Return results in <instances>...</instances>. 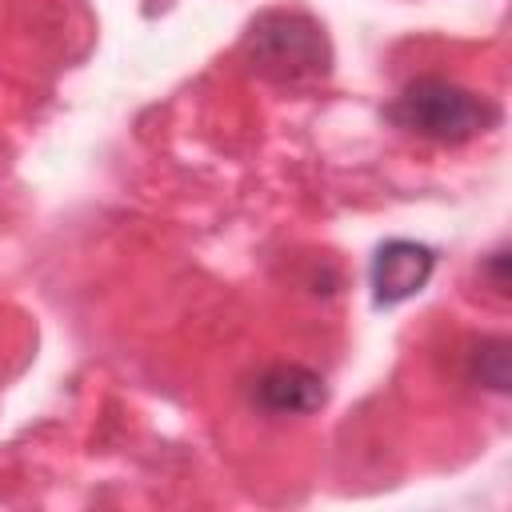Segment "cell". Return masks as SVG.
Segmentation results:
<instances>
[{
    "label": "cell",
    "mask_w": 512,
    "mask_h": 512,
    "mask_svg": "<svg viewBox=\"0 0 512 512\" xmlns=\"http://www.w3.org/2000/svg\"><path fill=\"white\" fill-rule=\"evenodd\" d=\"M388 120L432 144H468L500 124V104L444 76L408 80L388 104Z\"/></svg>",
    "instance_id": "1"
},
{
    "label": "cell",
    "mask_w": 512,
    "mask_h": 512,
    "mask_svg": "<svg viewBox=\"0 0 512 512\" xmlns=\"http://www.w3.org/2000/svg\"><path fill=\"white\" fill-rule=\"evenodd\" d=\"M504 268H508V248H496V252H488V256L480 260V276H484V280H488L496 292H504V288H508Z\"/></svg>",
    "instance_id": "6"
},
{
    "label": "cell",
    "mask_w": 512,
    "mask_h": 512,
    "mask_svg": "<svg viewBox=\"0 0 512 512\" xmlns=\"http://www.w3.org/2000/svg\"><path fill=\"white\" fill-rule=\"evenodd\" d=\"M468 376L488 392H508V340L480 336L468 352Z\"/></svg>",
    "instance_id": "5"
},
{
    "label": "cell",
    "mask_w": 512,
    "mask_h": 512,
    "mask_svg": "<svg viewBox=\"0 0 512 512\" xmlns=\"http://www.w3.org/2000/svg\"><path fill=\"white\" fill-rule=\"evenodd\" d=\"M244 56L260 76L276 84L320 80L332 68V44L324 28L292 8L260 12L244 32Z\"/></svg>",
    "instance_id": "2"
},
{
    "label": "cell",
    "mask_w": 512,
    "mask_h": 512,
    "mask_svg": "<svg viewBox=\"0 0 512 512\" xmlns=\"http://www.w3.org/2000/svg\"><path fill=\"white\" fill-rule=\"evenodd\" d=\"M328 388L324 376L304 364H272L252 384V404L268 416H308L324 408Z\"/></svg>",
    "instance_id": "4"
},
{
    "label": "cell",
    "mask_w": 512,
    "mask_h": 512,
    "mask_svg": "<svg viewBox=\"0 0 512 512\" xmlns=\"http://www.w3.org/2000/svg\"><path fill=\"white\" fill-rule=\"evenodd\" d=\"M436 268V252L428 244H416V240H388L376 248L372 256V268H368V284H372V300L392 308L408 296H416L428 276Z\"/></svg>",
    "instance_id": "3"
}]
</instances>
